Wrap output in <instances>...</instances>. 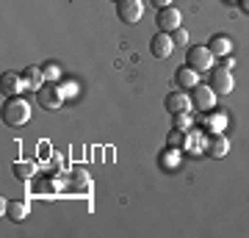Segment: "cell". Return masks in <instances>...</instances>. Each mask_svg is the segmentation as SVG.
<instances>
[{"label":"cell","instance_id":"obj_1","mask_svg":"<svg viewBox=\"0 0 249 238\" xmlns=\"http://www.w3.org/2000/svg\"><path fill=\"white\" fill-rule=\"evenodd\" d=\"M28 119H31V106L19 94L6 100V106H3V122L9 125V128H22V125H28Z\"/></svg>","mask_w":249,"mask_h":238},{"label":"cell","instance_id":"obj_2","mask_svg":"<svg viewBox=\"0 0 249 238\" xmlns=\"http://www.w3.org/2000/svg\"><path fill=\"white\" fill-rule=\"evenodd\" d=\"M186 67H191V70H196V72H211L213 70V53H211V47H205V44L188 47Z\"/></svg>","mask_w":249,"mask_h":238},{"label":"cell","instance_id":"obj_3","mask_svg":"<svg viewBox=\"0 0 249 238\" xmlns=\"http://www.w3.org/2000/svg\"><path fill=\"white\" fill-rule=\"evenodd\" d=\"M36 97H39V106L42 108H47V111H58L61 103H64V92H61V86H55V83L47 80L45 86L36 92Z\"/></svg>","mask_w":249,"mask_h":238},{"label":"cell","instance_id":"obj_4","mask_svg":"<svg viewBox=\"0 0 249 238\" xmlns=\"http://www.w3.org/2000/svg\"><path fill=\"white\" fill-rule=\"evenodd\" d=\"M116 14L124 25H136L144 17V3L142 0H116Z\"/></svg>","mask_w":249,"mask_h":238},{"label":"cell","instance_id":"obj_5","mask_svg":"<svg viewBox=\"0 0 249 238\" xmlns=\"http://www.w3.org/2000/svg\"><path fill=\"white\" fill-rule=\"evenodd\" d=\"M208 86L213 89L216 94H230L232 89H235V80H232L227 67H213L211 70V78H208Z\"/></svg>","mask_w":249,"mask_h":238},{"label":"cell","instance_id":"obj_6","mask_svg":"<svg viewBox=\"0 0 249 238\" xmlns=\"http://www.w3.org/2000/svg\"><path fill=\"white\" fill-rule=\"evenodd\" d=\"M191 106H194V111H202V114L213 111L216 92L211 86H194V89H191Z\"/></svg>","mask_w":249,"mask_h":238},{"label":"cell","instance_id":"obj_7","mask_svg":"<svg viewBox=\"0 0 249 238\" xmlns=\"http://www.w3.org/2000/svg\"><path fill=\"white\" fill-rule=\"evenodd\" d=\"M180 9H175V6H163V9H158V17H155V25H158V31H163V34H172V31H178L183 22H180Z\"/></svg>","mask_w":249,"mask_h":238},{"label":"cell","instance_id":"obj_8","mask_svg":"<svg viewBox=\"0 0 249 238\" xmlns=\"http://www.w3.org/2000/svg\"><path fill=\"white\" fill-rule=\"evenodd\" d=\"M163 106H166V111H169L172 116H178V114H188L191 111V97L188 94H183V92H169L166 94V100H163Z\"/></svg>","mask_w":249,"mask_h":238},{"label":"cell","instance_id":"obj_9","mask_svg":"<svg viewBox=\"0 0 249 238\" xmlns=\"http://www.w3.org/2000/svg\"><path fill=\"white\" fill-rule=\"evenodd\" d=\"M150 50L155 58H169L172 50H175V39H172L169 34H163V31H158V34L152 36V42H150Z\"/></svg>","mask_w":249,"mask_h":238},{"label":"cell","instance_id":"obj_10","mask_svg":"<svg viewBox=\"0 0 249 238\" xmlns=\"http://www.w3.org/2000/svg\"><path fill=\"white\" fill-rule=\"evenodd\" d=\"M0 86H3V94H9V97H17L19 92L25 89V78L17 75V72H3V78H0Z\"/></svg>","mask_w":249,"mask_h":238},{"label":"cell","instance_id":"obj_11","mask_svg":"<svg viewBox=\"0 0 249 238\" xmlns=\"http://www.w3.org/2000/svg\"><path fill=\"white\" fill-rule=\"evenodd\" d=\"M227 152H230V141H227V136L213 133V136L208 139V155H211V158H224Z\"/></svg>","mask_w":249,"mask_h":238},{"label":"cell","instance_id":"obj_12","mask_svg":"<svg viewBox=\"0 0 249 238\" xmlns=\"http://www.w3.org/2000/svg\"><path fill=\"white\" fill-rule=\"evenodd\" d=\"M6 216H9V221H25L28 219V213H31V208H28L25 200H11V202H6Z\"/></svg>","mask_w":249,"mask_h":238},{"label":"cell","instance_id":"obj_13","mask_svg":"<svg viewBox=\"0 0 249 238\" xmlns=\"http://www.w3.org/2000/svg\"><path fill=\"white\" fill-rule=\"evenodd\" d=\"M175 80H178L180 89H194V86H199V72L191 70V67H180Z\"/></svg>","mask_w":249,"mask_h":238},{"label":"cell","instance_id":"obj_14","mask_svg":"<svg viewBox=\"0 0 249 238\" xmlns=\"http://www.w3.org/2000/svg\"><path fill=\"white\" fill-rule=\"evenodd\" d=\"M22 78H25V86L34 89V92H39V89L45 86V70H39V67H28L22 72Z\"/></svg>","mask_w":249,"mask_h":238},{"label":"cell","instance_id":"obj_15","mask_svg":"<svg viewBox=\"0 0 249 238\" xmlns=\"http://www.w3.org/2000/svg\"><path fill=\"white\" fill-rule=\"evenodd\" d=\"M208 47H211V53L213 55H224V58H227V53L232 50V39L230 36H213Z\"/></svg>","mask_w":249,"mask_h":238},{"label":"cell","instance_id":"obj_16","mask_svg":"<svg viewBox=\"0 0 249 238\" xmlns=\"http://www.w3.org/2000/svg\"><path fill=\"white\" fill-rule=\"evenodd\" d=\"M11 172H14V177H17V180H22V183H25V180H31V177L36 175V166L31 164V161H17V164L11 166Z\"/></svg>","mask_w":249,"mask_h":238},{"label":"cell","instance_id":"obj_17","mask_svg":"<svg viewBox=\"0 0 249 238\" xmlns=\"http://www.w3.org/2000/svg\"><path fill=\"white\" fill-rule=\"evenodd\" d=\"M188 125H191V116H188V114H178V116H175V130H186Z\"/></svg>","mask_w":249,"mask_h":238},{"label":"cell","instance_id":"obj_18","mask_svg":"<svg viewBox=\"0 0 249 238\" xmlns=\"http://www.w3.org/2000/svg\"><path fill=\"white\" fill-rule=\"evenodd\" d=\"M172 39H175V44H186V42H188V31L180 25L178 31H172Z\"/></svg>","mask_w":249,"mask_h":238},{"label":"cell","instance_id":"obj_19","mask_svg":"<svg viewBox=\"0 0 249 238\" xmlns=\"http://www.w3.org/2000/svg\"><path fill=\"white\" fill-rule=\"evenodd\" d=\"M58 78V67L55 64H47L45 67V80H55Z\"/></svg>","mask_w":249,"mask_h":238},{"label":"cell","instance_id":"obj_20","mask_svg":"<svg viewBox=\"0 0 249 238\" xmlns=\"http://www.w3.org/2000/svg\"><path fill=\"white\" fill-rule=\"evenodd\" d=\"M61 92H64V97H67V94H78V83H64Z\"/></svg>","mask_w":249,"mask_h":238},{"label":"cell","instance_id":"obj_21","mask_svg":"<svg viewBox=\"0 0 249 238\" xmlns=\"http://www.w3.org/2000/svg\"><path fill=\"white\" fill-rule=\"evenodd\" d=\"M152 3H155L158 9H163V6H172V0H152Z\"/></svg>","mask_w":249,"mask_h":238},{"label":"cell","instance_id":"obj_22","mask_svg":"<svg viewBox=\"0 0 249 238\" xmlns=\"http://www.w3.org/2000/svg\"><path fill=\"white\" fill-rule=\"evenodd\" d=\"M241 9H244V11H249V0H241Z\"/></svg>","mask_w":249,"mask_h":238},{"label":"cell","instance_id":"obj_23","mask_svg":"<svg viewBox=\"0 0 249 238\" xmlns=\"http://www.w3.org/2000/svg\"><path fill=\"white\" fill-rule=\"evenodd\" d=\"M114 3H116V0H114Z\"/></svg>","mask_w":249,"mask_h":238}]
</instances>
